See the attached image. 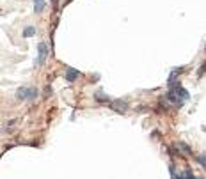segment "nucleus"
Returning a JSON list of instances; mask_svg holds the SVG:
<instances>
[{
	"label": "nucleus",
	"mask_w": 206,
	"mask_h": 179,
	"mask_svg": "<svg viewBox=\"0 0 206 179\" xmlns=\"http://www.w3.org/2000/svg\"><path fill=\"white\" fill-rule=\"evenodd\" d=\"M110 107H112L116 112H119V114H124V112L128 110V103L123 101V99H114V101L110 103Z\"/></svg>",
	"instance_id": "nucleus-1"
},
{
	"label": "nucleus",
	"mask_w": 206,
	"mask_h": 179,
	"mask_svg": "<svg viewBox=\"0 0 206 179\" xmlns=\"http://www.w3.org/2000/svg\"><path fill=\"white\" fill-rule=\"evenodd\" d=\"M37 50H39V57H37V62H36V64H43V62L46 60V57H48V46H46L44 43H39Z\"/></svg>",
	"instance_id": "nucleus-2"
},
{
	"label": "nucleus",
	"mask_w": 206,
	"mask_h": 179,
	"mask_svg": "<svg viewBox=\"0 0 206 179\" xmlns=\"http://www.w3.org/2000/svg\"><path fill=\"white\" fill-rule=\"evenodd\" d=\"M78 76H80V73H78L76 69H73V67H68V69H66V80H68V82H75Z\"/></svg>",
	"instance_id": "nucleus-3"
},
{
	"label": "nucleus",
	"mask_w": 206,
	"mask_h": 179,
	"mask_svg": "<svg viewBox=\"0 0 206 179\" xmlns=\"http://www.w3.org/2000/svg\"><path fill=\"white\" fill-rule=\"evenodd\" d=\"M36 96H37V89H34V87H27V101L36 99Z\"/></svg>",
	"instance_id": "nucleus-4"
},
{
	"label": "nucleus",
	"mask_w": 206,
	"mask_h": 179,
	"mask_svg": "<svg viewBox=\"0 0 206 179\" xmlns=\"http://www.w3.org/2000/svg\"><path fill=\"white\" fill-rule=\"evenodd\" d=\"M16 98H18V99H21V101H27V87H21V89H18V92H16Z\"/></svg>",
	"instance_id": "nucleus-5"
},
{
	"label": "nucleus",
	"mask_w": 206,
	"mask_h": 179,
	"mask_svg": "<svg viewBox=\"0 0 206 179\" xmlns=\"http://www.w3.org/2000/svg\"><path fill=\"white\" fill-rule=\"evenodd\" d=\"M34 9H36V12H43V9H44V0H34Z\"/></svg>",
	"instance_id": "nucleus-6"
},
{
	"label": "nucleus",
	"mask_w": 206,
	"mask_h": 179,
	"mask_svg": "<svg viewBox=\"0 0 206 179\" xmlns=\"http://www.w3.org/2000/svg\"><path fill=\"white\" fill-rule=\"evenodd\" d=\"M34 34H36V28H34V27H27V28L23 30V36H25V37H30V36H34Z\"/></svg>",
	"instance_id": "nucleus-7"
},
{
	"label": "nucleus",
	"mask_w": 206,
	"mask_h": 179,
	"mask_svg": "<svg viewBox=\"0 0 206 179\" xmlns=\"http://www.w3.org/2000/svg\"><path fill=\"white\" fill-rule=\"evenodd\" d=\"M96 99H98V101H108V98H107L103 92H96Z\"/></svg>",
	"instance_id": "nucleus-8"
},
{
	"label": "nucleus",
	"mask_w": 206,
	"mask_h": 179,
	"mask_svg": "<svg viewBox=\"0 0 206 179\" xmlns=\"http://www.w3.org/2000/svg\"><path fill=\"white\" fill-rule=\"evenodd\" d=\"M178 149H181V151H185V153H190V147H189L187 144H183V142L178 144Z\"/></svg>",
	"instance_id": "nucleus-9"
},
{
	"label": "nucleus",
	"mask_w": 206,
	"mask_h": 179,
	"mask_svg": "<svg viewBox=\"0 0 206 179\" xmlns=\"http://www.w3.org/2000/svg\"><path fill=\"white\" fill-rule=\"evenodd\" d=\"M197 162H199V163H203V165H205V169H206V154H205V156H199V158H197Z\"/></svg>",
	"instance_id": "nucleus-10"
},
{
	"label": "nucleus",
	"mask_w": 206,
	"mask_h": 179,
	"mask_svg": "<svg viewBox=\"0 0 206 179\" xmlns=\"http://www.w3.org/2000/svg\"><path fill=\"white\" fill-rule=\"evenodd\" d=\"M68 2H71V0H68Z\"/></svg>",
	"instance_id": "nucleus-11"
}]
</instances>
